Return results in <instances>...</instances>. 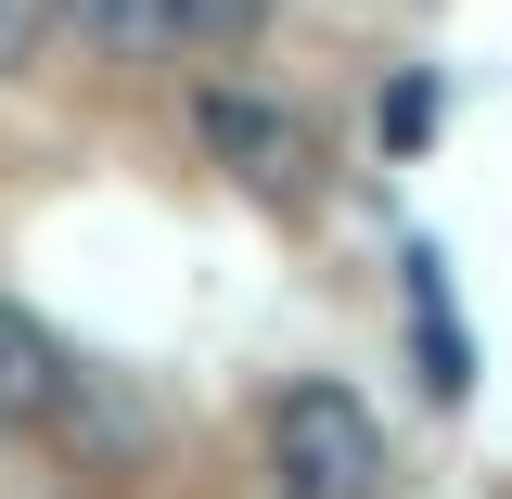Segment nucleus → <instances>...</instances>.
Here are the masks:
<instances>
[{"instance_id":"nucleus-1","label":"nucleus","mask_w":512,"mask_h":499,"mask_svg":"<svg viewBox=\"0 0 512 499\" xmlns=\"http://www.w3.org/2000/svg\"><path fill=\"white\" fill-rule=\"evenodd\" d=\"M269 474H282V499H372L384 487V423L346 384H295L269 410Z\"/></svg>"},{"instance_id":"nucleus-2","label":"nucleus","mask_w":512,"mask_h":499,"mask_svg":"<svg viewBox=\"0 0 512 499\" xmlns=\"http://www.w3.org/2000/svg\"><path fill=\"white\" fill-rule=\"evenodd\" d=\"M205 154L231 167V180H256V192H308V128L282 116V103H256V90H205Z\"/></svg>"},{"instance_id":"nucleus-3","label":"nucleus","mask_w":512,"mask_h":499,"mask_svg":"<svg viewBox=\"0 0 512 499\" xmlns=\"http://www.w3.org/2000/svg\"><path fill=\"white\" fill-rule=\"evenodd\" d=\"M64 410V346L26 308H0V423H52Z\"/></svg>"},{"instance_id":"nucleus-4","label":"nucleus","mask_w":512,"mask_h":499,"mask_svg":"<svg viewBox=\"0 0 512 499\" xmlns=\"http://www.w3.org/2000/svg\"><path fill=\"white\" fill-rule=\"evenodd\" d=\"M154 13H167V52H231V39H256L269 0H154Z\"/></svg>"},{"instance_id":"nucleus-5","label":"nucleus","mask_w":512,"mask_h":499,"mask_svg":"<svg viewBox=\"0 0 512 499\" xmlns=\"http://www.w3.org/2000/svg\"><path fill=\"white\" fill-rule=\"evenodd\" d=\"M410 308H423V384H436V397H461V333H448V282H436V256H410Z\"/></svg>"},{"instance_id":"nucleus-6","label":"nucleus","mask_w":512,"mask_h":499,"mask_svg":"<svg viewBox=\"0 0 512 499\" xmlns=\"http://www.w3.org/2000/svg\"><path fill=\"white\" fill-rule=\"evenodd\" d=\"M52 13H77V39H103V52H167L154 0H52Z\"/></svg>"},{"instance_id":"nucleus-7","label":"nucleus","mask_w":512,"mask_h":499,"mask_svg":"<svg viewBox=\"0 0 512 499\" xmlns=\"http://www.w3.org/2000/svg\"><path fill=\"white\" fill-rule=\"evenodd\" d=\"M39 39H52V0H0V77H26Z\"/></svg>"}]
</instances>
